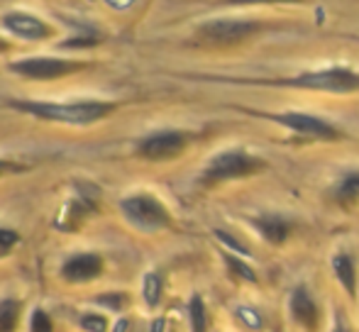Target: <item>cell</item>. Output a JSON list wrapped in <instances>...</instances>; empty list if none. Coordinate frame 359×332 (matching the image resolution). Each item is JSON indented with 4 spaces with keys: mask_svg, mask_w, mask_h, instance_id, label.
Here are the masks:
<instances>
[{
    "mask_svg": "<svg viewBox=\"0 0 359 332\" xmlns=\"http://www.w3.org/2000/svg\"><path fill=\"white\" fill-rule=\"evenodd\" d=\"M29 328H32V330H44V332H49V330H52V323H49V315L44 313V310H34Z\"/></svg>",
    "mask_w": 359,
    "mask_h": 332,
    "instance_id": "obj_23",
    "label": "cell"
},
{
    "mask_svg": "<svg viewBox=\"0 0 359 332\" xmlns=\"http://www.w3.org/2000/svg\"><path fill=\"white\" fill-rule=\"evenodd\" d=\"M250 225L257 230V235H259L264 242L274 244V247L284 244L286 240L291 237V230H293V225L288 223L286 218H281V215H274V213L255 215V218H250Z\"/></svg>",
    "mask_w": 359,
    "mask_h": 332,
    "instance_id": "obj_11",
    "label": "cell"
},
{
    "mask_svg": "<svg viewBox=\"0 0 359 332\" xmlns=\"http://www.w3.org/2000/svg\"><path fill=\"white\" fill-rule=\"evenodd\" d=\"M266 29V22L252 18H217L198 25L191 42L203 49H232L255 39Z\"/></svg>",
    "mask_w": 359,
    "mask_h": 332,
    "instance_id": "obj_2",
    "label": "cell"
},
{
    "mask_svg": "<svg viewBox=\"0 0 359 332\" xmlns=\"http://www.w3.org/2000/svg\"><path fill=\"white\" fill-rule=\"evenodd\" d=\"M215 237L220 240L225 247H230V249H235L237 254H242V256H250V249L245 247V244H237V240L232 237V235H227L225 230H215Z\"/></svg>",
    "mask_w": 359,
    "mask_h": 332,
    "instance_id": "obj_20",
    "label": "cell"
},
{
    "mask_svg": "<svg viewBox=\"0 0 359 332\" xmlns=\"http://www.w3.org/2000/svg\"><path fill=\"white\" fill-rule=\"evenodd\" d=\"M159 298H161V276L149 271V274L144 276V300L149 308H156Z\"/></svg>",
    "mask_w": 359,
    "mask_h": 332,
    "instance_id": "obj_18",
    "label": "cell"
},
{
    "mask_svg": "<svg viewBox=\"0 0 359 332\" xmlns=\"http://www.w3.org/2000/svg\"><path fill=\"white\" fill-rule=\"evenodd\" d=\"M257 85H274V88L291 90H313V93H330V95H350L359 93V71L332 64V67L313 69V71H298L286 78H266V81H250Z\"/></svg>",
    "mask_w": 359,
    "mask_h": 332,
    "instance_id": "obj_1",
    "label": "cell"
},
{
    "mask_svg": "<svg viewBox=\"0 0 359 332\" xmlns=\"http://www.w3.org/2000/svg\"><path fill=\"white\" fill-rule=\"evenodd\" d=\"M237 318H242V323L250 325V328H259V325H262L259 323L262 318L252 308H240V310H237Z\"/></svg>",
    "mask_w": 359,
    "mask_h": 332,
    "instance_id": "obj_25",
    "label": "cell"
},
{
    "mask_svg": "<svg viewBox=\"0 0 359 332\" xmlns=\"http://www.w3.org/2000/svg\"><path fill=\"white\" fill-rule=\"evenodd\" d=\"M8 47H10V44L5 42V39H0V52H5V49H8Z\"/></svg>",
    "mask_w": 359,
    "mask_h": 332,
    "instance_id": "obj_28",
    "label": "cell"
},
{
    "mask_svg": "<svg viewBox=\"0 0 359 332\" xmlns=\"http://www.w3.org/2000/svg\"><path fill=\"white\" fill-rule=\"evenodd\" d=\"M18 233H13V230H5V228H0V256L3 254H8L10 249L18 244Z\"/></svg>",
    "mask_w": 359,
    "mask_h": 332,
    "instance_id": "obj_21",
    "label": "cell"
},
{
    "mask_svg": "<svg viewBox=\"0 0 359 332\" xmlns=\"http://www.w3.org/2000/svg\"><path fill=\"white\" fill-rule=\"evenodd\" d=\"M123 215L140 230H164L171 225V213L166 210V205L159 198L149 193H137L130 195L120 203Z\"/></svg>",
    "mask_w": 359,
    "mask_h": 332,
    "instance_id": "obj_6",
    "label": "cell"
},
{
    "mask_svg": "<svg viewBox=\"0 0 359 332\" xmlns=\"http://www.w3.org/2000/svg\"><path fill=\"white\" fill-rule=\"evenodd\" d=\"M240 110L247 115H255V118L269 120V123L279 125V127L308 139V142H337V139L345 137L342 130L337 125H332L330 120L318 118L313 113H303V110H286V113H266V110H247V108Z\"/></svg>",
    "mask_w": 359,
    "mask_h": 332,
    "instance_id": "obj_3",
    "label": "cell"
},
{
    "mask_svg": "<svg viewBox=\"0 0 359 332\" xmlns=\"http://www.w3.org/2000/svg\"><path fill=\"white\" fill-rule=\"evenodd\" d=\"M222 261H225L232 281H237V284H252V286L259 284V274H257V271L252 269V264H247L242 256L230 254V251H222Z\"/></svg>",
    "mask_w": 359,
    "mask_h": 332,
    "instance_id": "obj_15",
    "label": "cell"
},
{
    "mask_svg": "<svg viewBox=\"0 0 359 332\" xmlns=\"http://www.w3.org/2000/svg\"><path fill=\"white\" fill-rule=\"evenodd\" d=\"M20 315V303L15 298L0 300V330H13Z\"/></svg>",
    "mask_w": 359,
    "mask_h": 332,
    "instance_id": "obj_17",
    "label": "cell"
},
{
    "mask_svg": "<svg viewBox=\"0 0 359 332\" xmlns=\"http://www.w3.org/2000/svg\"><path fill=\"white\" fill-rule=\"evenodd\" d=\"M288 5L303 3V0H222V5H235V8H252V5Z\"/></svg>",
    "mask_w": 359,
    "mask_h": 332,
    "instance_id": "obj_19",
    "label": "cell"
},
{
    "mask_svg": "<svg viewBox=\"0 0 359 332\" xmlns=\"http://www.w3.org/2000/svg\"><path fill=\"white\" fill-rule=\"evenodd\" d=\"M330 200L340 208H352L359 203V171H347L345 176L332 184L330 188Z\"/></svg>",
    "mask_w": 359,
    "mask_h": 332,
    "instance_id": "obj_13",
    "label": "cell"
},
{
    "mask_svg": "<svg viewBox=\"0 0 359 332\" xmlns=\"http://www.w3.org/2000/svg\"><path fill=\"white\" fill-rule=\"evenodd\" d=\"M86 64L83 62H69V59H52V57H37V59H22V62L10 64L15 74L27 78H39V81H49V78L67 76V74L81 71Z\"/></svg>",
    "mask_w": 359,
    "mask_h": 332,
    "instance_id": "obj_8",
    "label": "cell"
},
{
    "mask_svg": "<svg viewBox=\"0 0 359 332\" xmlns=\"http://www.w3.org/2000/svg\"><path fill=\"white\" fill-rule=\"evenodd\" d=\"M5 27L10 29L13 34L22 39H47L52 34V27L42 20L32 18V15H25V13H10L5 15Z\"/></svg>",
    "mask_w": 359,
    "mask_h": 332,
    "instance_id": "obj_12",
    "label": "cell"
},
{
    "mask_svg": "<svg viewBox=\"0 0 359 332\" xmlns=\"http://www.w3.org/2000/svg\"><path fill=\"white\" fill-rule=\"evenodd\" d=\"M13 169H15V166L10 164V162H0V176H3L5 171H13Z\"/></svg>",
    "mask_w": 359,
    "mask_h": 332,
    "instance_id": "obj_27",
    "label": "cell"
},
{
    "mask_svg": "<svg viewBox=\"0 0 359 332\" xmlns=\"http://www.w3.org/2000/svg\"><path fill=\"white\" fill-rule=\"evenodd\" d=\"M15 108L37 115V118L54 120V123L90 125L105 118L113 110V103H98V100H86V103H15Z\"/></svg>",
    "mask_w": 359,
    "mask_h": 332,
    "instance_id": "obj_5",
    "label": "cell"
},
{
    "mask_svg": "<svg viewBox=\"0 0 359 332\" xmlns=\"http://www.w3.org/2000/svg\"><path fill=\"white\" fill-rule=\"evenodd\" d=\"M332 274H335L337 284L345 289V293L350 298L357 296V266H355V259H352L347 251H337L332 256Z\"/></svg>",
    "mask_w": 359,
    "mask_h": 332,
    "instance_id": "obj_14",
    "label": "cell"
},
{
    "mask_svg": "<svg viewBox=\"0 0 359 332\" xmlns=\"http://www.w3.org/2000/svg\"><path fill=\"white\" fill-rule=\"evenodd\" d=\"M189 318H191V328L196 332L208 328V313H205V303L201 296H194L189 303Z\"/></svg>",
    "mask_w": 359,
    "mask_h": 332,
    "instance_id": "obj_16",
    "label": "cell"
},
{
    "mask_svg": "<svg viewBox=\"0 0 359 332\" xmlns=\"http://www.w3.org/2000/svg\"><path fill=\"white\" fill-rule=\"evenodd\" d=\"M288 315L298 328L306 330H316L318 323H320V308H318L316 298H313L306 284H298L288 296Z\"/></svg>",
    "mask_w": 359,
    "mask_h": 332,
    "instance_id": "obj_9",
    "label": "cell"
},
{
    "mask_svg": "<svg viewBox=\"0 0 359 332\" xmlns=\"http://www.w3.org/2000/svg\"><path fill=\"white\" fill-rule=\"evenodd\" d=\"M98 303L110 305V308H123L128 303V296L125 293H110V296H98Z\"/></svg>",
    "mask_w": 359,
    "mask_h": 332,
    "instance_id": "obj_24",
    "label": "cell"
},
{
    "mask_svg": "<svg viewBox=\"0 0 359 332\" xmlns=\"http://www.w3.org/2000/svg\"><path fill=\"white\" fill-rule=\"evenodd\" d=\"M191 134L181 132V130H161V132L149 134L142 139L137 147V154L147 162H169L176 159L179 154H184V149L189 147Z\"/></svg>",
    "mask_w": 359,
    "mask_h": 332,
    "instance_id": "obj_7",
    "label": "cell"
},
{
    "mask_svg": "<svg viewBox=\"0 0 359 332\" xmlns=\"http://www.w3.org/2000/svg\"><path fill=\"white\" fill-rule=\"evenodd\" d=\"M269 162L262 159L259 154H252L242 147H232V149H222L217 152L208 164H205L203 174H201L198 184L201 186H217L225 184V181H237V179H247V176H255L259 171H264Z\"/></svg>",
    "mask_w": 359,
    "mask_h": 332,
    "instance_id": "obj_4",
    "label": "cell"
},
{
    "mask_svg": "<svg viewBox=\"0 0 359 332\" xmlns=\"http://www.w3.org/2000/svg\"><path fill=\"white\" fill-rule=\"evenodd\" d=\"M81 328L83 330H105V318L103 315H95V313H86L83 318H81Z\"/></svg>",
    "mask_w": 359,
    "mask_h": 332,
    "instance_id": "obj_22",
    "label": "cell"
},
{
    "mask_svg": "<svg viewBox=\"0 0 359 332\" xmlns=\"http://www.w3.org/2000/svg\"><path fill=\"white\" fill-rule=\"evenodd\" d=\"M88 44H95V37H90V39H86V37H74V39H69L64 47L67 49H74V47H88Z\"/></svg>",
    "mask_w": 359,
    "mask_h": 332,
    "instance_id": "obj_26",
    "label": "cell"
},
{
    "mask_svg": "<svg viewBox=\"0 0 359 332\" xmlns=\"http://www.w3.org/2000/svg\"><path fill=\"white\" fill-rule=\"evenodd\" d=\"M103 271V259L93 251H86V254H76L67 264L62 266V279L69 284H88L95 276Z\"/></svg>",
    "mask_w": 359,
    "mask_h": 332,
    "instance_id": "obj_10",
    "label": "cell"
}]
</instances>
